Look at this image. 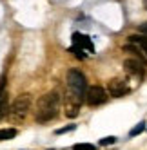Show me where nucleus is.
I'll list each match as a JSON object with an SVG mask.
<instances>
[{
    "label": "nucleus",
    "instance_id": "obj_1",
    "mask_svg": "<svg viewBox=\"0 0 147 150\" xmlns=\"http://www.w3.org/2000/svg\"><path fill=\"white\" fill-rule=\"evenodd\" d=\"M58 107H60V96L56 92H47L38 100L36 105V121L38 123H47L51 120H55L58 114Z\"/></svg>",
    "mask_w": 147,
    "mask_h": 150
},
{
    "label": "nucleus",
    "instance_id": "obj_2",
    "mask_svg": "<svg viewBox=\"0 0 147 150\" xmlns=\"http://www.w3.org/2000/svg\"><path fill=\"white\" fill-rule=\"evenodd\" d=\"M67 85L73 92V101H75V105H80L82 100L86 98V94H87V89H89L86 76H83L80 71L71 69L67 72Z\"/></svg>",
    "mask_w": 147,
    "mask_h": 150
},
{
    "label": "nucleus",
    "instance_id": "obj_3",
    "mask_svg": "<svg viewBox=\"0 0 147 150\" xmlns=\"http://www.w3.org/2000/svg\"><path fill=\"white\" fill-rule=\"evenodd\" d=\"M106 100H107V92L103 91L100 85H93V87L87 89V94H86V103L87 105L96 107V105H102Z\"/></svg>",
    "mask_w": 147,
    "mask_h": 150
},
{
    "label": "nucleus",
    "instance_id": "obj_4",
    "mask_svg": "<svg viewBox=\"0 0 147 150\" xmlns=\"http://www.w3.org/2000/svg\"><path fill=\"white\" fill-rule=\"evenodd\" d=\"M29 107H31V94H20L11 105V114L24 117L26 112L29 110Z\"/></svg>",
    "mask_w": 147,
    "mask_h": 150
},
{
    "label": "nucleus",
    "instance_id": "obj_5",
    "mask_svg": "<svg viewBox=\"0 0 147 150\" xmlns=\"http://www.w3.org/2000/svg\"><path fill=\"white\" fill-rule=\"evenodd\" d=\"M107 91L109 94L113 96V98H122V96H125L129 92V87H127V83H125L123 80H111L109 85H107Z\"/></svg>",
    "mask_w": 147,
    "mask_h": 150
},
{
    "label": "nucleus",
    "instance_id": "obj_6",
    "mask_svg": "<svg viewBox=\"0 0 147 150\" xmlns=\"http://www.w3.org/2000/svg\"><path fill=\"white\" fill-rule=\"evenodd\" d=\"M143 67H145V63L138 58H129V60L123 62L125 72L133 74V76H143Z\"/></svg>",
    "mask_w": 147,
    "mask_h": 150
},
{
    "label": "nucleus",
    "instance_id": "obj_7",
    "mask_svg": "<svg viewBox=\"0 0 147 150\" xmlns=\"http://www.w3.org/2000/svg\"><path fill=\"white\" fill-rule=\"evenodd\" d=\"M73 45L80 47V49H87L89 52H94V45L87 35H82V33H75L73 35Z\"/></svg>",
    "mask_w": 147,
    "mask_h": 150
},
{
    "label": "nucleus",
    "instance_id": "obj_8",
    "mask_svg": "<svg viewBox=\"0 0 147 150\" xmlns=\"http://www.w3.org/2000/svg\"><path fill=\"white\" fill-rule=\"evenodd\" d=\"M129 40L133 42V44H138L143 51H147V36H143V35H133V36H129Z\"/></svg>",
    "mask_w": 147,
    "mask_h": 150
},
{
    "label": "nucleus",
    "instance_id": "obj_9",
    "mask_svg": "<svg viewBox=\"0 0 147 150\" xmlns=\"http://www.w3.org/2000/svg\"><path fill=\"white\" fill-rule=\"evenodd\" d=\"M16 136L15 128H0V141H6V139H13Z\"/></svg>",
    "mask_w": 147,
    "mask_h": 150
},
{
    "label": "nucleus",
    "instance_id": "obj_10",
    "mask_svg": "<svg viewBox=\"0 0 147 150\" xmlns=\"http://www.w3.org/2000/svg\"><path fill=\"white\" fill-rule=\"evenodd\" d=\"M6 112H7V92L4 91L0 94V120L6 116Z\"/></svg>",
    "mask_w": 147,
    "mask_h": 150
},
{
    "label": "nucleus",
    "instance_id": "obj_11",
    "mask_svg": "<svg viewBox=\"0 0 147 150\" xmlns=\"http://www.w3.org/2000/svg\"><path fill=\"white\" fill-rule=\"evenodd\" d=\"M73 150H96V146L91 143H76L73 145Z\"/></svg>",
    "mask_w": 147,
    "mask_h": 150
},
{
    "label": "nucleus",
    "instance_id": "obj_12",
    "mask_svg": "<svg viewBox=\"0 0 147 150\" xmlns=\"http://www.w3.org/2000/svg\"><path fill=\"white\" fill-rule=\"evenodd\" d=\"M143 130H145V121H140V123H138V125H136L133 130L129 132V136H138V134H142Z\"/></svg>",
    "mask_w": 147,
    "mask_h": 150
},
{
    "label": "nucleus",
    "instance_id": "obj_13",
    "mask_svg": "<svg viewBox=\"0 0 147 150\" xmlns=\"http://www.w3.org/2000/svg\"><path fill=\"white\" fill-rule=\"evenodd\" d=\"M113 143H116V137H114V136L102 137V139H100V145H102V146H106V145H113Z\"/></svg>",
    "mask_w": 147,
    "mask_h": 150
},
{
    "label": "nucleus",
    "instance_id": "obj_14",
    "mask_svg": "<svg viewBox=\"0 0 147 150\" xmlns=\"http://www.w3.org/2000/svg\"><path fill=\"white\" fill-rule=\"evenodd\" d=\"M71 52H75V56H76V58H80V60L86 58V54H83V51H82L80 47H75V45H73V47H71Z\"/></svg>",
    "mask_w": 147,
    "mask_h": 150
},
{
    "label": "nucleus",
    "instance_id": "obj_15",
    "mask_svg": "<svg viewBox=\"0 0 147 150\" xmlns=\"http://www.w3.org/2000/svg\"><path fill=\"white\" fill-rule=\"evenodd\" d=\"M69 117H75V116H78V107H71V109L66 112Z\"/></svg>",
    "mask_w": 147,
    "mask_h": 150
},
{
    "label": "nucleus",
    "instance_id": "obj_16",
    "mask_svg": "<svg viewBox=\"0 0 147 150\" xmlns=\"http://www.w3.org/2000/svg\"><path fill=\"white\" fill-rule=\"evenodd\" d=\"M71 130H75V125H69V127H64V128H58L56 134H64V132H71Z\"/></svg>",
    "mask_w": 147,
    "mask_h": 150
},
{
    "label": "nucleus",
    "instance_id": "obj_17",
    "mask_svg": "<svg viewBox=\"0 0 147 150\" xmlns=\"http://www.w3.org/2000/svg\"><path fill=\"white\" fill-rule=\"evenodd\" d=\"M138 31H140V33H143V35H147V22H145V24H142V25L138 27Z\"/></svg>",
    "mask_w": 147,
    "mask_h": 150
},
{
    "label": "nucleus",
    "instance_id": "obj_18",
    "mask_svg": "<svg viewBox=\"0 0 147 150\" xmlns=\"http://www.w3.org/2000/svg\"><path fill=\"white\" fill-rule=\"evenodd\" d=\"M143 6H145V9H147V0H143Z\"/></svg>",
    "mask_w": 147,
    "mask_h": 150
}]
</instances>
